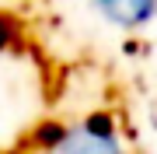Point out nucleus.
Listing matches in <instances>:
<instances>
[{
    "instance_id": "1",
    "label": "nucleus",
    "mask_w": 157,
    "mask_h": 154,
    "mask_svg": "<svg viewBox=\"0 0 157 154\" xmlns=\"http://www.w3.org/2000/svg\"><path fill=\"white\" fill-rule=\"evenodd\" d=\"M42 154H126L108 116H87V119L63 126V133Z\"/></svg>"
},
{
    "instance_id": "2",
    "label": "nucleus",
    "mask_w": 157,
    "mask_h": 154,
    "mask_svg": "<svg viewBox=\"0 0 157 154\" xmlns=\"http://www.w3.org/2000/svg\"><path fill=\"white\" fill-rule=\"evenodd\" d=\"M91 4L115 28H143L157 18V0H91Z\"/></svg>"
},
{
    "instance_id": "3",
    "label": "nucleus",
    "mask_w": 157,
    "mask_h": 154,
    "mask_svg": "<svg viewBox=\"0 0 157 154\" xmlns=\"http://www.w3.org/2000/svg\"><path fill=\"white\" fill-rule=\"evenodd\" d=\"M14 46V21L7 14H0V53H7Z\"/></svg>"
},
{
    "instance_id": "4",
    "label": "nucleus",
    "mask_w": 157,
    "mask_h": 154,
    "mask_svg": "<svg viewBox=\"0 0 157 154\" xmlns=\"http://www.w3.org/2000/svg\"><path fill=\"white\" fill-rule=\"evenodd\" d=\"M150 116H154V126H157V102L150 105Z\"/></svg>"
}]
</instances>
